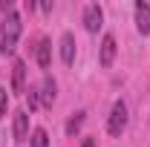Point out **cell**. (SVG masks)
<instances>
[{
	"label": "cell",
	"instance_id": "1",
	"mask_svg": "<svg viewBox=\"0 0 150 147\" xmlns=\"http://www.w3.org/2000/svg\"><path fill=\"white\" fill-rule=\"evenodd\" d=\"M20 32H23L20 15L18 12H9V15L3 18V26H0V52H3V55H15Z\"/></svg>",
	"mask_w": 150,
	"mask_h": 147
},
{
	"label": "cell",
	"instance_id": "2",
	"mask_svg": "<svg viewBox=\"0 0 150 147\" xmlns=\"http://www.w3.org/2000/svg\"><path fill=\"white\" fill-rule=\"evenodd\" d=\"M124 127H127V104L118 98L112 104V110H110V118H107V133L110 136H121Z\"/></svg>",
	"mask_w": 150,
	"mask_h": 147
},
{
	"label": "cell",
	"instance_id": "3",
	"mask_svg": "<svg viewBox=\"0 0 150 147\" xmlns=\"http://www.w3.org/2000/svg\"><path fill=\"white\" fill-rule=\"evenodd\" d=\"M81 20H84V29H87L90 35H95V32L101 29V23H104V9H101L98 3H87Z\"/></svg>",
	"mask_w": 150,
	"mask_h": 147
},
{
	"label": "cell",
	"instance_id": "4",
	"mask_svg": "<svg viewBox=\"0 0 150 147\" xmlns=\"http://www.w3.org/2000/svg\"><path fill=\"white\" fill-rule=\"evenodd\" d=\"M12 136H15V141H26L29 139V112L26 110L15 112V118H12Z\"/></svg>",
	"mask_w": 150,
	"mask_h": 147
},
{
	"label": "cell",
	"instance_id": "5",
	"mask_svg": "<svg viewBox=\"0 0 150 147\" xmlns=\"http://www.w3.org/2000/svg\"><path fill=\"white\" fill-rule=\"evenodd\" d=\"M12 92H18V95L26 92V64L20 58H15V64H12Z\"/></svg>",
	"mask_w": 150,
	"mask_h": 147
},
{
	"label": "cell",
	"instance_id": "6",
	"mask_svg": "<svg viewBox=\"0 0 150 147\" xmlns=\"http://www.w3.org/2000/svg\"><path fill=\"white\" fill-rule=\"evenodd\" d=\"M136 29L142 35H150V3H144V0L136 3Z\"/></svg>",
	"mask_w": 150,
	"mask_h": 147
},
{
	"label": "cell",
	"instance_id": "7",
	"mask_svg": "<svg viewBox=\"0 0 150 147\" xmlns=\"http://www.w3.org/2000/svg\"><path fill=\"white\" fill-rule=\"evenodd\" d=\"M61 61L67 66L75 64V37H72V32H64L61 35Z\"/></svg>",
	"mask_w": 150,
	"mask_h": 147
},
{
	"label": "cell",
	"instance_id": "8",
	"mask_svg": "<svg viewBox=\"0 0 150 147\" xmlns=\"http://www.w3.org/2000/svg\"><path fill=\"white\" fill-rule=\"evenodd\" d=\"M55 92H58L55 78H49V75H46V78H43V84H40V92H38V95H40V104H43V107H52Z\"/></svg>",
	"mask_w": 150,
	"mask_h": 147
},
{
	"label": "cell",
	"instance_id": "9",
	"mask_svg": "<svg viewBox=\"0 0 150 147\" xmlns=\"http://www.w3.org/2000/svg\"><path fill=\"white\" fill-rule=\"evenodd\" d=\"M112 58H115V37L104 35V40H101V66H112Z\"/></svg>",
	"mask_w": 150,
	"mask_h": 147
},
{
	"label": "cell",
	"instance_id": "10",
	"mask_svg": "<svg viewBox=\"0 0 150 147\" xmlns=\"http://www.w3.org/2000/svg\"><path fill=\"white\" fill-rule=\"evenodd\" d=\"M49 58H52L49 40H40V43H38V64H40V69H49Z\"/></svg>",
	"mask_w": 150,
	"mask_h": 147
},
{
	"label": "cell",
	"instance_id": "11",
	"mask_svg": "<svg viewBox=\"0 0 150 147\" xmlns=\"http://www.w3.org/2000/svg\"><path fill=\"white\" fill-rule=\"evenodd\" d=\"M84 115H87V112H84V110L72 112V118L67 121V136H75V133L81 130V124H84Z\"/></svg>",
	"mask_w": 150,
	"mask_h": 147
},
{
	"label": "cell",
	"instance_id": "12",
	"mask_svg": "<svg viewBox=\"0 0 150 147\" xmlns=\"http://www.w3.org/2000/svg\"><path fill=\"white\" fill-rule=\"evenodd\" d=\"M29 144H32V147H49V136H46V130H43V127H35V130H32Z\"/></svg>",
	"mask_w": 150,
	"mask_h": 147
},
{
	"label": "cell",
	"instance_id": "13",
	"mask_svg": "<svg viewBox=\"0 0 150 147\" xmlns=\"http://www.w3.org/2000/svg\"><path fill=\"white\" fill-rule=\"evenodd\" d=\"M6 110H9V95H6V87L0 84V118L6 115Z\"/></svg>",
	"mask_w": 150,
	"mask_h": 147
},
{
	"label": "cell",
	"instance_id": "14",
	"mask_svg": "<svg viewBox=\"0 0 150 147\" xmlns=\"http://www.w3.org/2000/svg\"><path fill=\"white\" fill-rule=\"evenodd\" d=\"M38 101H40V95L35 90H29V107H38Z\"/></svg>",
	"mask_w": 150,
	"mask_h": 147
},
{
	"label": "cell",
	"instance_id": "15",
	"mask_svg": "<svg viewBox=\"0 0 150 147\" xmlns=\"http://www.w3.org/2000/svg\"><path fill=\"white\" fill-rule=\"evenodd\" d=\"M81 147H95V139H84V144Z\"/></svg>",
	"mask_w": 150,
	"mask_h": 147
}]
</instances>
